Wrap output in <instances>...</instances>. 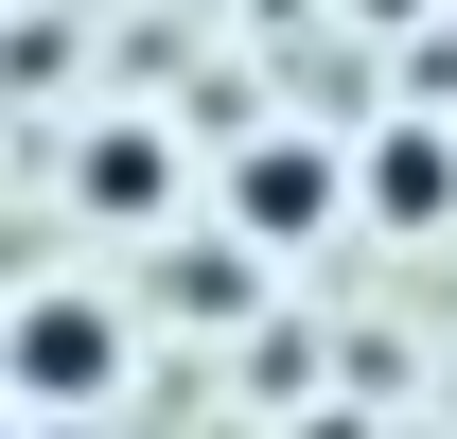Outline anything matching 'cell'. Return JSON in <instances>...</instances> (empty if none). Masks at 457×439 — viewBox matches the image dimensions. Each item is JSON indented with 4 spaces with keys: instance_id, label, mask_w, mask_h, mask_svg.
Masks as SVG:
<instances>
[{
    "instance_id": "6da1fadb",
    "label": "cell",
    "mask_w": 457,
    "mask_h": 439,
    "mask_svg": "<svg viewBox=\"0 0 457 439\" xmlns=\"http://www.w3.org/2000/svg\"><path fill=\"white\" fill-rule=\"evenodd\" d=\"M123 369H141V334H123V299H88V281H36V299L0 317V404H18V422H88V404H123Z\"/></svg>"
},
{
    "instance_id": "7a4b0ae2",
    "label": "cell",
    "mask_w": 457,
    "mask_h": 439,
    "mask_svg": "<svg viewBox=\"0 0 457 439\" xmlns=\"http://www.w3.org/2000/svg\"><path fill=\"white\" fill-rule=\"evenodd\" d=\"M317 228H352V159L317 141V123H246V141H228V246L282 264V246H317Z\"/></svg>"
},
{
    "instance_id": "3957f363",
    "label": "cell",
    "mask_w": 457,
    "mask_h": 439,
    "mask_svg": "<svg viewBox=\"0 0 457 439\" xmlns=\"http://www.w3.org/2000/svg\"><path fill=\"white\" fill-rule=\"evenodd\" d=\"M335 159H352V228H387V246H440L457 228V106H387Z\"/></svg>"
},
{
    "instance_id": "277c9868",
    "label": "cell",
    "mask_w": 457,
    "mask_h": 439,
    "mask_svg": "<svg viewBox=\"0 0 457 439\" xmlns=\"http://www.w3.org/2000/svg\"><path fill=\"white\" fill-rule=\"evenodd\" d=\"M71 211H88V228H159V211H176V141H159L141 106H106L88 141H71Z\"/></svg>"
},
{
    "instance_id": "5b68a950",
    "label": "cell",
    "mask_w": 457,
    "mask_h": 439,
    "mask_svg": "<svg viewBox=\"0 0 457 439\" xmlns=\"http://www.w3.org/2000/svg\"><path fill=\"white\" fill-rule=\"evenodd\" d=\"M246 299H264V264H246L228 228H212V246H194V264H159V317H194V334H228V317H246Z\"/></svg>"
}]
</instances>
